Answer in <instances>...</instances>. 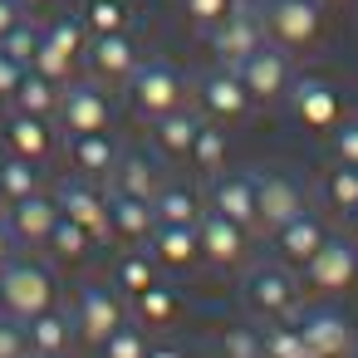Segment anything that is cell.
Masks as SVG:
<instances>
[{"instance_id":"1","label":"cell","mask_w":358,"mask_h":358,"mask_svg":"<svg viewBox=\"0 0 358 358\" xmlns=\"http://www.w3.org/2000/svg\"><path fill=\"white\" fill-rule=\"evenodd\" d=\"M265 30L285 50L309 45L319 35V0H265Z\"/></svg>"},{"instance_id":"2","label":"cell","mask_w":358,"mask_h":358,"mask_svg":"<svg viewBox=\"0 0 358 358\" xmlns=\"http://www.w3.org/2000/svg\"><path fill=\"white\" fill-rule=\"evenodd\" d=\"M236 74H241V84H245L250 99H275V94H285V79H289L285 55L280 50H260V45L245 59H236Z\"/></svg>"},{"instance_id":"3","label":"cell","mask_w":358,"mask_h":358,"mask_svg":"<svg viewBox=\"0 0 358 358\" xmlns=\"http://www.w3.org/2000/svg\"><path fill=\"white\" fill-rule=\"evenodd\" d=\"M50 275L40 270V265H10V275L0 280V294H6V304L15 309V314H40L45 304H50Z\"/></svg>"},{"instance_id":"4","label":"cell","mask_w":358,"mask_h":358,"mask_svg":"<svg viewBox=\"0 0 358 358\" xmlns=\"http://www.w3.org/2000/svg\"><path fill=\"white\" fill-rule=\"evenodd\" d=\"M133 99H138L148 113H172L177 99H182V79H177V69H167V64L133 69Z\"/></svg>"},{"instance_id":"5","label":"cell","mask_w":358,"mask_h":358,"mask_svg":"<svg viewBox=\"0 0 358 358\" xmlns=\"http://www.w3.org/2000/svg\"><path fill=\"white\" fill-rule=\"evenodd\" d=\"M255 45H260V20H255L245 6H231V10L216 20V55H226V59L236 64V59H245Z\"/></svg>"},{"instance_id":"6","label":"cell","mask_w":358,"mask_h":358,"mask_svg":"<svg viewBox=\"0 0 358 358\" xmlns=\"http://www.w3.org/2000/svg\"><path fill=\"white\" fill-rule=\"evenodd\" d=\"M309 275L319 289H343L353 280V250L338 245V241H324L314 255H309Z\"/></svg>"},{"instance_id":"7","label":"cell","mask_w":358,"mask_h":358,"mask_svg":"<svg viewBox=\"0 0 358 358\" xmlns=\"http://www.w3.org/2000/svg\"><path fill=\"white\" fill-rule=\"evenodd\" d=\"M89 59H94V69H99V74H113V79L138 69L133 40H128L123 30H113V35H94V50H89Z\"/></svg>"},{"instance_id":"8","label":"cell","mask_w":358,"mask_h":358,"mask_svg":"<svg viewBox=\"0 0 358 358\" xmlns=\"http://www.w3.org/2000/svg\"><path fill=\"white\" fill-rule=\"evenodd\" d=\"M255 211H260L265 221L285 226L289 216H299V192H294L289 182H280V177H260V182H255Z\"/></svg>"},{"instance_id":"9","label":"cell","mask_w":358,"mask_h":358,"mask_svg":"<svg viewBox=\"0 0 358 358\" xmlns=\"http://www.w3.org/2000/svg\"><path fill=\"white\" fill-rule=\"evenodd\" d=\"M294 108H299V118H304L309 128H329V123L338 118V99H334V89L319 84V79H304V84L294 89Z\"/></svg>"},{"instance_id":"10","label":"cell","mask_w":358,"mask_h":358,"mask_svg":"<svg viewBox=\"0 0 358 358\" xmlns=\"http://www.w3.org/2000/svg\"><path fill=\"white\" fill-rule=\"evenodd\" d=\"M299 334H304V343H309L314 358H334V353L348 343V329H343L338 314H309V319L299 324Z\"/></svg>"},{"instance_id":"11","label":"cell","mask_w":358,"mask_h":358,"mask_svg":"<svg viewBox=\"0 0 358 358\" xmlns=\"http://www.w3.org/2000/svg\"><path fill=\"white\" fill-rule=\"evenodd\" d=\"M64 118H69L74 133H99V128L108 123V103H103L99 89H74V94L64 99Z\"/></svg>"},{"instance_id":"12","label":"cell","mask_w":358,"mask_h":358,"mask_svg":"<svg viewBox=\"0 0 358 358\" xmlns=\"http://www.w3.org/2000/svg\"><path fill=\"white\" fill-rule=\"evenodd\" d=\"M201 99H206L211 113L236 118V113L245 108V84H241V74H211V79L201 84Z\"/></svg>"},{"instance_id":"13","label":"cell","mask_w":358,"mask_h":358,"mask_svg":"<svg viewBox=\"0 0 358 358\" xmlns=\"http://www.w3.org/2000/svg\"><path fill=\"white\" fill-rule=\"evenodd\" d=\"M79 314H84V334H89V338H108V334L118 329V304H113L108 289H84Z\"/></svg>"},{"instance_id":"14","label":"cell","mask_w":358,"mask_h":358,"mask_svg":"<svg viewBox=\"0 0 358 358\" xmlns=\"http://www.w3.org/2000/svg\"><path fill=\"white\" fill-rule=\"evenodd\" d=\"M280 245H285L289 260H309V255L324 245V231H319V221H309V216L299 211V216H289V221L280 226Z\"/></svg>"},{"instance_id":"15","label":"cell","mask_w":358,"mask_h":358,"mask_svg":"<svg viewBox=\"0 0 358 358\" xmlns=\"http://www.w3.org/2000/svg\"><path fill=\"white\" fill-rule=\"evenodd\" d=\"M59 211L74 221V226H84L89 236L94 231H103V221H108V211H103V201L94 196V192H84V187H69L64 196H59Z\"/></svg>"},{"instance_id":"16","label":"cell","mask_w":358,"mask_h":358,"mask_svg":"<svg viewBox=\"0 0 358 358\" xmlns=\"http://www.w3.org/2000/svg\"><path fill=\"white\" fill-rule=\"evenodd\" d=\"M6 138H10V148H15L20 157H40V152H50L45 118H35V113H15L10 128H6Z\"/></svg>"},{"instance_id":"17","label":"cell","mask_w":358,"mask_h":358,"mask_svg":"<svg viewBox=\"0 0 358 358\" xmlns=\"http://www.w3.org/2000/svg\"><path fill=\"white\" fill-rule=\"evenodd\" d=\"M201 241H206V250H211L216 260H236V255H241V245H245L241 221H231V216H221V211L201 226Z\"/></svg>"},{"instance_id":"18","label":"cell","mask_w":358,"mask_h":358,"mask_svg":"<svg viewBox=\"0 0 358 358\" xmlns=\"http://www.w3.org/2000/svg\"><path fill=\"white\" fill-rule=\"evenodd\" d=\"M216 211L231 216V221H250V216H255V187H250L245 177H226V182L216 187Z\"/></svg>"},{"instance_id":"19","label":"cell","mask_w":358,"mask_h":358,"mask_svg":"<svg viewBox=\"0 0 358 358\" xmlns=\"http://www.w3.org/2000/svg\"><path fill=\"white\" fill-rule=\"evenodd\" d=\"M55 221H59V206H50L45 196H35V192H30V196H20V201H15V226H20L25 236H50V226H55Z\"/></svg>"},{"instance_id":"20","label":"cell","mask_w":358,"mask_h":358,"mask_svg":"<svg viewBox=\"0 0 358 358\" xmlns=\"http://www.w3.org/2000/svg\"><path fill=\"white\" fill-rule=\"evenodd\" d=\"M10 99L20 103V113L45 118V113L55 108V79H45V74H25V79H20V89H15Z\"/></svg>"},{"instance_id":"21","label":"cell","mask_w":358,"mask_h":358,"mask_svg":"<svg viewBox=\"0 0 358 358\" xmlns=\"http://www.w3.org/2000/svg\"><path fill=\"white\" fill-rule=\"evenodd\" d=\"M74 162H79L84 172H108L113 143L103 138V128H99V133H74Z\"/></svg>"},{"instance_id":"22","label":"cell","mask_w":358,"mask_h":358,"mask_svg":"<svg viewBox=\"0 0 358 358\" xmlns=\"http://www.w3.org/2000/svg\"><path fill=\"white\" fill-rule=\"evenodd\" d=\"M108 221H113L123 236H143V231L152 226V211H148V201H143V196H128V192H123V196L113 201Z\"/></svg>"},{"instance_id":"23","label":"cell","mask_w":358,"mask_h":358,"mask_svg":"<svg viewBox=\"0 0 358 358\" xmlns=\"http://www.w3.org/2000/svg\"><path fill=\"white\" fill-rule=\"evenodd\" d=\"M250 299H255L260 309H285V304H289V280H285L280 270H255Z\"/></svg>"},{"instance_id":"24","label":"cell","mask_w":358,"mask_h":358,"mask_svg":"<svg viewBox=\"0 0 358 358\" xmlns=\"http://www.w3.org/2000/svg\"><path fill=\"white\" fill-rule=\"evenodd\" d=\"M192 250H196V231H192V226H162V236H157V255H162L167 265H187Z\"/></svg>"},{"instance_id":"25","label":"cell","mask_w":358,"mask_h":358,"mask_svg":"<svg viewBox=\"0 0 358 358\" xmlns=\"http://www.w3.org/2000/svg\"><path fill=\"white\" fill-rule=\"evenodd\" d=\"M128 25V10L118 6V0H89V10H84V30L94 35H113Z\"/></svg>"},{"instance_id":"26","label":"cell","mask_w":358,"mask_h":358,"mask_svg":"<svg viewBox=\"0 0 358 358\" xmlns=\"http://www.w3.org/2000/svg\"><path fill=\"white\" fill-rule=\"evenodd\" d=\"M84 35H89V30H84V20H79V15H64L59 25H50L45 45H50V50H59L64 59H74V55L84 50Z\"/></svg>"},{"instance_id":"27","label":"cell","mask_w":358,"mask_h":358,"mask_svg":"<svg viewBox=\"0 0 358 358\" xmlns=\"http://www.w3.org/2000/svg\"><path fill=\"white\" fill-rule=\"evenodd\" d=\"M192 138H196V123H192V118H182V113H162L157 143H162L167 152H187V148H192Z\"/></svg>"},{"instance_id":"28","label":"cell","mask_w":358,"mask_h":358,"mask_svg":"<svg viewBox=\"0 0 358 358\" xmlns=\"http://www.w3.org/2000/svg\"><path fill=\"white\" fill-rule=\"evenodd\" d=\"M157 216H162L167 226H192V216H196V196H192V192H182V187H172V192H162Z\"/></svg>"},{"instance_id":"29","label":"cell","mask_w":358,"mask_h":358,"mask_svg":"<svg viewBox=\"0 0 358 358\" xmlns=\"http://www.w3.org/2000/svg\"><path fill=\"white\" fill-rule=\"evenodd\" d=\"M0 50H6L10 59H20V64H30V59H35V50H40V35H35L25 20H15L6 35H0Z\"/></svg>"},{"instance_id":"30","label":"cell","mask_w":358,"mask_h":358,"mask_svg":"<svg viewBox=\"0 0 358 358\" xmlns=\"http://www.w3.org/2000/svg\"><path fill=\"white\" fill-rule=\"evenodd\" d=\"M30 338H35V348H45V353H59V348H64V338H69V324L40 309V314H35V329H30Z\"/></svg>"},{"instance_id":"31","label":"cell","mask_w":358,"mask_h":358,"mask_svg":"<svg viewBox=\"0 0 358 358\" xmlns=\"http://www.w3.org/2000/svg\"><path fill=\"white\" fill-rule=\"evenodd\" d=\"M0 192H6L10 201L30 196V192H35V172H30V162H6V167H0Z\"/></svg>"},{"instance_id":"32","label":"cell","mask_w":358,"mask_h":358,"mask_svg":"<svg viewBox=\"0 0 358 358\" xmlns=\"http://www.w3.org/2000/svg\"><path fill=\"white\" fill-rule=\"evenodd\" d=\"M329 196H334V206H343V211H353V206H358V167H353V162H343V167L334 172Z\"/></svg>"},{"instance_id":"33","label":"cell","mask_w":358,"mask_h":358,"mask_svg":"<svg viewBox=\"0 0 358 358\" xmlns=\"http://www.w3.org/2000/svg\"><path fill=\"white\" fill-rule=\"evenodd\" d=\"M265 348H270V358H314L299 329H275V334L265 338Z\"/></svg>"},{"instance_id":"34","label":"cell","mask_w":358,"mask_h":358,"mask_svg":"<svg viewBox=\"0 0 358 358\" xmlns=\"http://www.w3.org/2000/svg\"><path fill=\"white\" fill-rule=\"evenodd\" d=\"M187 152H196V162H201L206 172H216V167H221V157H226V143H221V133H211V128L201 133V128H196V138H192V148H187Z\"/></svg>"},{"instance_id":"35","label":"cell","mask_w":358,"mask_h":358,"mask_svg":"<svg viewBox=\"0 0 358 358\" xmlns=\"http://www.w3.org/2000/svg\"><path fill=\"white\" fill-rule=\"evenodd\" d=\"M50 241L59 245V255H84L89 231H84V226H74V221L64 216V221H55V226H50Z\"/></svg>"},{"instance_id":"36","label":"cell","mask_w":358,"mask_h":358,"mask_svg":"<svg viewBox=\"0 0 358 358\" xmlns=\"http://www.w3.org/2000/svg\"><path fill=\"white\" fill-rule=\"evenodd\" d=\"M118 280H123L133 294H143V289L152 285V265H148L143 255H123V260H118Z\"/></svg>"},{"instance_id":"37","label":"cell","mask_w":358,"mask_h":358,"mask_svg":"<svg viewBox=\"0 0 358 358\" xmlns=\"http://www.w3.org/2000/svg\"><path fill=\"white\" fill-rule=\"evenodd\" d=\"M123 192H128V196H148V192H152V167H148L143 157H128V167H123Z\"/></svg>"},{"instance_id":"38","label":"cell","mask_w":358,"mask_h":358,"mask_svg":"<svg viewBox=\"0 0 358 358\" xmlns=\"http://www.w3.org/2000/svg\"><path fill=\"white\" fill-rule=\"evenodd\" d=\"M103 343H108V358H148L133 329H113V334H108Z\"/></svg>"},{"instance_id":"39","label":"cell","mask_w":358,"mask_h":358,"mask_svg":"<svg viewBox=\"0 0 358 358\" xmlns=\"http://www.w3.org/2000/svg\"><path fill=\"white\" fill-rule=\"evenodd\" d=\"M231 6H236V0H187V15H192V20H201V25H216Z\"/></svg>"},{"instance_id":"40","label":"cell","mask_w":358,"mask_h":358,"mask_svg":"<svg viewBox=\"0 0 358 358\" xmlns=\"http://www.w3.org/2000/svg\"><path fill=\"white\" fill-rule=\"evenodd\" d=\"M20 79H25V64L10 59L6 50H0V99H10V94L20 89Z\"/></svg>"},{"instance_id":"41","label":"cell","mask_w":358,"mask_h":358,"mask_svg":"<svg viewBox=\"0 0 358 358\" xmlns=\"http://www.w3.org/2000/svg\"><path fill=\"white\" fill-rule=\"evenodd\" d=\"M143 314H148V319H167V314H172V294H162L157 285H148V289H143Z\"/></svg>"},{"instance_id":"42","label":"cell","mask_w":358,"mask_h":358,"mask_svg":"<svg viewBox=\"0 0 358 358\" xmlns=\"http://www.w3.org/2000/svg\"><path fill=\"white\" fill-rule=\"evenodd\" d=\"M226 353H231V358H260V343H255L250 334L231 329V334H226Z\"/></svg>"},{"instance_id":"43","label":"cell","mask_w":358,"mask_h":358,"mask_svg":"<svg viewBox=\"0 0 358 358\" xmlns=\"http://www.w3.org/2000/svg\"><path fill=\"white\" fill-rule=\"evenodd\" d=\"M338 152H343V162H353V167H358V123L338 133Z\"/></svg>"},{"instance_id":"44","label":"cell","mask_w":358,"mask_h":358,"mask_svg":"<svg viewBox=\"0 0 358 358\" xmlns=\"http://www.w3.org/2000/svg\"><path fill=\"white\" fill-rule=\"evenodd\" d=\"M20 348H25V343H20L15 329H0V358H20Z\"/></svg>"},{"instance_id":"45","label":"cell","mask_w":358,"mask_h":358,"mask_svg":"<svg viewBox=\"0 0 358 358\" xmlns=\"http://www.w3.org/2000/svg\"><path fill=\"white\" fill-rule=\"evenodd\" d=\"M15 20H20V6H15V0H0V35H6Z\"/></svg>"},{"instance_id":"46","label":"cell","mask_w":358,"mask_h":358,"mask_svg":"<svg viewBox=\"0 0 358 358\" xmlns=\"http://www.w3.org/2000/svg\"><path fill=\"white\" fill-rule=\"evenodd\" d=\"M148 358H182L177 348H157V353H148Z\"/></svg>"},{"instance_id":"47","label":"cell","mask_w":358,"mask_h":358,"mask_svg":"<svg viewBox=\"0 0 358 358\" xmlns=\"http://www.w3.org/2000/svg\"><path fill=\"white\" fill-rule=\"evenodd\" d=\"M6 250H10V236H6V231H0V260H6Z\"/></svg>"},{"instance_id":"48","label":"cell","mask_w":358,"mask_h":358,"mask_svg":"<svg viewBox=\"0 0 358 358\" xmlns=\"http://www.w3.org/2000/svg\"><path fill=\"white\" fill-rule=\"evenodd\" d=\"M15 6H20V10H25V6H40V0H15Z\"/></svg>"},{"instance_id":"49","label":"cell","mask_w":358,"mask_h":358,"mask_svg":"<svg viewBox=\"0 0 358 358\" xmlns=\"http://www.w3.org/2000/svg\"><path fill=\"white\" fill-rule=\"evenodd\" d=\"M324 6H329V0H324Z\"/></svg>"},{"instance_id":"50","label":"cell","mask_w":358,"mask_h":358,"mask_svg":"<svg viewBox=\"0 0 358 358\" xmlns=\"http://www.w3.org/2000/svg\"><path fill=\"white\" fill-rule=\"evenodd\" d=\"M353 211H358V206H353Z\"/></svg>"}]
</instances>
